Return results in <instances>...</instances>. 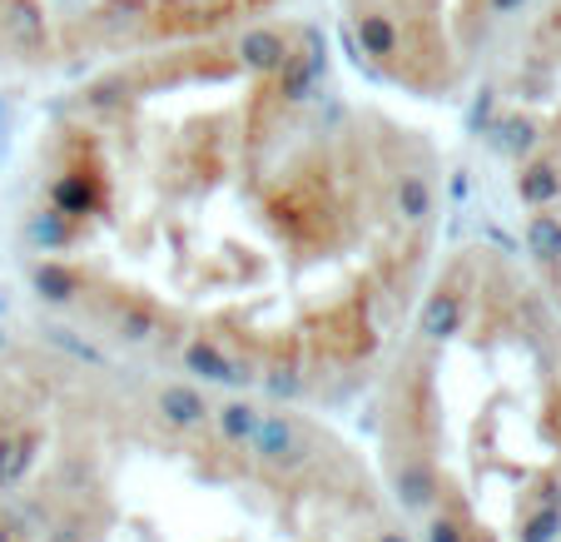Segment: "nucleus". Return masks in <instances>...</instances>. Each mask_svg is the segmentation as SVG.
Listing matches in <instances>:
<instances>
[{"label": "nucleus", "mask_w": 561, "mask_h": 542, "mask_svg": "<svg viewBox=\"0 0 561 542\" xmlns=\"http://www.w3.org/2000/svg\"><path fill=\"white\" fill-rule=\"evenodd\" d=\"M284 0H0V65L50 70L75 55H149L264 21Z\"/></svg>", "instance_id": "nucleus-1"}, {"label": "nucleus", "mask_w": 561, "mask_h": 542, "mask_svg": "<svg viewBox=\"0 0 561 542\" xmlns=\"http://www.w3.org/2000/svg\"><path fill=\"white\" fill-rule=\"evenodd\" d=\"M249 453H254L268 473H298L313 463V433H308L294 414H259Z\"/></svg>", "instance_id": "nucleus-2"}, {"label": "nucleus", "mask_w": 561, "mask_h": 542, "mask_svg": "<svg viewBox=\"0 0 561 542\" xmlns=\"http://www.w3.org/2000/svg\"><path fill=\"white\" fill-rule=\"evenodd\" d=\"M388 483L403 512H433L443 498V478H437V463L427 448H398L388 463Z\"/></svg>", "instance_id": "nucleus-3"}, {"label": "nucleus", "mask_w": 561, "mask_h": 542, "mask_svg": "<svg viewBox=\"0 0 561 542\" xmlns=\"http://www.w3.org/2000/svg\"><path fill=\"white\" fill-rule=\"evenodd\" d=\"M462 319H467V279L453 274V279H443V284L427 294L423 314H417V334H423L427 343H443V339H453V334L462 329Z\"/></svg>", "instance_id": "nucleus-4"}, {"label": "nucleus", "mask_w": 561, "mask_h": 542, "mask_svg": "<svg viewBox=\"0 0 561 542\" xmlns=\"http://www.w3.org/2000/svg\"><path fill=\"white\" fill-rule=\"evenodd\" d=\"M105 324H110V339L129 343V349L154 343L159 334H164V314H159V304H149L145 294H115V304L105 308Z\"/></svg>", "instance_id": "nucleus-5"}, {"label": "nucleus", "mask_w": 561, "mask_h": 542, "mask_svg": "<svg viewBox=\"0 0 561 542\" xmlns=\"http://www.w3.org/2000/svg\"><path fill=\"white\" fill-rule=\"evenodd\" d=\"M517 200L527 210H551L561 200V155L537 145L527 160H517Z\"/></svg>", "instance_id": "nucleus-6"}, {"label": "nucleus", "mask_w": 561, "mask_h": 542, "mask_svg": "<svg viewBox=\"0 0 561 542\" xmlns=\"http://www.w3.org/2000/svg\"><path fill=\"white\" fill-rule=\"evenodd\" d=\"M154 414H159V424L170 428V433H194V428H204L209 424V398L194 388V383H164L154 394Z\"/></svg>", "instance_id": "nucleus-7"}, {"label": "nucleus", "mask_w": 561, "mask_h": 542, "mask_svg": "<svg viewBox=\"0 0 561 542\" xmlns=\"http://www.w3.org/2000/svg\"><path fill=\"white\" fill-rule=\"evenodd\" d=\"M85 229H90V224L60 214L55 204H41V210L25 219V239H31L41 255H65V249H75L80 239H85Z\"/></svg>", "instance_id": "nucleus-8"}, {"label": "nucleus", "mask_w": 561, "mask_h": 542, "mask_svg": "<svg viewBox=\"0 0 561 542\" xmlns=\"http://www.w3.org/2000/svg\"><path fill=\"white\" fill-rule=\"evenodd\" d=\"M41 443H45L41 428H5L0 433V493L21 488V478L35 468V458H41Z\"/></svg>", "instance_id": "nucleus-9"}, {"label": "nucleus", "mask_w": 561, "mask_h": 542, "mask_svg": "<svg viewBox=\"0 0 561 542\" xmlns=\"http://www.w3.org/2000/svg\"><path fill=\"white\" fill-rule=\"evenodd\" d=\"M90 279L80 274L75 264H60V259H41V264L31 269V289L41 304H55V308H70L75 298L85 294Z\"/></svg>", "instance_id": "nucleus-10"}, {"label": "nucleus", "mask_w": 561, "mask_h": 542, "mask_svg": "<svg viewBox=\"0 0 561 542\" xmlns=\"http://www.w3.org/2000/svg\"><path fill=\"white\" fill-rule=\"evenodd\" d=\"M184 369H190L194 379H204V383H244L249 379V373L239 369V363H233L214 339H204V334H194V339L184 343Z\"/></svg>", "instance_id": "nucleus-11"}, {"label": "nucleus", "mask_w": 561, "mask_h": 542, "mask_svg": "<svg viewBox=\"0 0 561 542\" xmlns=\"http://www.w3.org/2000/svg\"><path fill=\"white\" fill-rule=\"evenodd\" d=\"M259 414H264V408H254L249 398H229V404L214 408L209 418H214V428H219V438H224L229 448H249V443H254Z\"/></svg>", "instance_id": "nucleus-12"}, {"label": "nucleus", "mask_w": 561, "mask_h": 542, "mask_svg": "<svg viewBox=\"0 0 561 542\" xmlns=\"http://www.w3.org/2000/svg\"><path fill=\"white\" fill-rule=\"evenodd\" d=\"M527 255L537 264H561V214L531 210L527 219Z\"/></svg>", "instance_id": "nucleus-13"}, {"label": "nucleus", "mask_w": 561, "mask_h": 542, "mask_svg": "<svg viewBox=\"0 0 561 542\" xmlns=\"http://www.w3.org/2000/svg\"><path fill=\"white\" fill-rule=\"evenodd\" d=\"M557 538H561V498L531 503V508L522 512L517 542H557Z\"/></svg>", "instance_id": "nucleus-14"}, {"label": "nucleus", "mask_w": 561, "mask_h": 542, "mask_svg": "<svg viewBox=\"0 0 561 542\" xmlns=\"http://www.w3.org/2000/svg\"><path fill=\"white\" fill-rule=\"evenodd\" d=\"M472 538V518L462 512V503H443V512L427 518L423 542H467Z\"/></svg>", "instance_id": "nucleus-15"}, {"label": "nucleus", "mask_w": 561, "mask_h": 542, "mask_svg": "<svg viewBox=\"0 0 561 542\" xmlns=\"http://www.w3.org/2000/svg\"><path fill=\"white\" fill-rule=\"evenodd\" d=\"M41 334H45V343H55V349H65V353H70V359H80V363H95V369H110V359L95 349V343H90V339H75V334H70V329H60V324H45Z\"/></svg>", "instance_id": "nucleus-16"}, {"label": "nucleus", "mask_w": 561, "mask_h": 542, "mask_svg": "<svg viewBox=\"0 0 561 542\" xmlns=\"http://www.w3.org/2000/svg\"><path fill=\"white\" fill-rule=\"evenodd\" d=\"M0 542H25V532L15 528L11 518H0Z\"/></svg>", "instance_id": "nucleus-17"}, {"label": "nucleus", "mask_w": 561, "mask_h": 542, "mask_svg": "<svg viewBox=\"0 0 561 542\" xmlns=\"http://www.w3.org/2000/svg\"><path fill=\"white\" fill-rule=\"evenodd\" d=\"M373 542H413L408 532H398V528H382V532H373Z\"/></svg>", "instance_id": "nucleus-18"}, {"label": "nucleus", "mask_w": 561, "mask_h": 542, "mask_svg": "<svg viewBox=\"0 0 561 542\" xmlns=\"http://www.w3.org/2000/svg\"><path fill=\"white\" fill-rule=\"evenodd\" d=\"M467 542H497V538H492L488 528H472V538H467Z\"/></svg>", "instance_id": "nucleus-19"}]
</instances>
